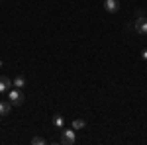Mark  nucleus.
Masks as SVG:
<instances>
[{
	"label": "nucleus",
	"instance_id": "f257e3e1",
	"mask_svg": "<svg viewBox=\"0 0 147 145\" xmlns=\"http://www.w3.org/2000/svg\"><path fill=\"white\" fill-rule=\"evenodd\" d=\"M8 100H10V104L12 106H20V104H24V94L20 92V90H10L8 92Z\"/></svg>",
	"mask_w": 147,
	"mask_h": 145
},
{
	"label": "nucleus",
	"instance_id": "f03ea898",
	"mask_svg": "<svg viewBox=\"0 0 147 145\" xmlns=\"http://www.w3.org/2000/svg\"><path fill=\"white\" fill-rule=\"evenodd\" d=\"M75 141H77V137H75V129H63V134H61V143L75 145Z\"/></svg>",
	"mask_w": 147,
	"mask_h": 145
},
{
	"label": "nucleus",
	"instance_id": "7ed1b4c3",
	"mask_svg": "<svg viewBox=\"0 0 147 145\" xmlns=\"http://www.w3.org/2000/svg\"><path fill=\"white\" fill-rule=\"evenodd\" d=\"M136 32L139 35H147V18H143L139 14V18L136 20Z\"/></svg>",
	"mask_w": 147,
	"mask_h": 145
},
{
	"label": "nucleus",
	"instance_id": "20e7f679",
	"mask_svg": "<svg viewBox=\"0 0 147 145\" xmlns=\"http://www.w3.org/2000/svg\"><path fill=\"white\" fill-rule=\"evenodd\" d=\"M104 8L110 14H116V12L120 10V0H104Z\"/></svg>",
	"mask_w": 147,
	"mask_h": 145
},
{
	"label": "nucleus",
	"instance_id": "39448f33",
	"mask_svg": "<svg viewBox=\"0 0 147 145\" xmlns=\"http://www.w3.org/2000/svg\"><path fill=\"white\" fill-rule=\"evenodd\" d=\"M10 86H14V82H12L8 77L0 75V92H6V90H10Z\"/></svg>",
	"mask_w": 147,
	"mask_h": 145
},
{
	"label": "nucleus",
	"instance_id": "423d86ee",
	"mask_svg": "<svg viewBox=\"0 0 147 145\" xmlns=\"http://www.w3.org/2000/svg\"><path fill=\"white\" fill-rule=\"evenodd\" d=\"M10 110H12V104H10V100H8V102H6V100H2V102H0V118L8 116V114H10Z\"/></svg>",
	"mask_w": 147,
	"mask_h": 145
},
{
	"label": "nucleus",
	"instance_id": "0eeeda50",
	"mask_svg": "<svg viewBox=\"0 0 147 145\" xmlns=\"http://www.w3.org/2000/svg\"><path fill=\"white\" fill-rule=\"evenodd\" d=\"M82 127H86V122L80 120V118H77V120L73 122V129H82Z\"/></svg>",
	"mask_w": 147,
	"mask_h": 145
},
{
	"label": "nucleus",
	"instance_id": "6e6552de",
	"mask_svg": "<svg viewBox=\"0 0 147 145\" xmlns=\"http://www.w3.org/2000/svg\"><path fill=\"white\" fill-rule=\"evenodd\" d=\"M12 82H14V86H16V88H24V86H26V78H24V77L14 78Z\"/></svg>",
	"mask_w": 147,
	"mask_h": 145
},
{
	"label": "nucleus",
	"instance_id": "1a4fd4ad",
	"mask_svg": "<svg viewBox=\"0 0 147 145\" xmlns=\"http://www.w3.org/2000/svg\"><path fill=\"white\" fill-rule=\"evenodd\" d=\"M53 123H55L57 127H63V125H65V118H63V116H59V114H57L55 118H53Z\"/></svg>",
	"mask_w": 147,
	"mask_h": 145
},
{
	"label": "nucleus",
	"instance_id": "9d476101",
	"mask_svg": "<svg viewBox=\"0 0 147 145\" xmlns=\"http://www.w3.org/2000/svg\"><path fill=\"white\" fill-rule=\"evenodd\" d=\"M32 143H34V145H45V139H43V137H37V135H35L34 139H32Z\"/></svg>",
	"mask_w": 147,
	"mask_h": 145
},
{
	"label": "nucleus",
	"instance_id": "9b49d317",
	"mask_svg": "<svg viewBox=\"0 0 147 145\" xmlns=\"http://www.w3.org/2000/svg\"><path fill=\"white\" fill-rule=\"evenodd\" d=\"M141 59H145V61H147V49H143V51H141Z\"/></svg>",
	"mask_w": 147,
	"mask_h": 145
},
{
	"label": "nucleus",
	"instance_id": "f8f14e48",
	"mask_svg": "<svg viewBox=\"0 0 147 145\" xmlns=\"http://www.w3.org/2000/svg\"><path fill=\"white\" fill-rule=\"evenodd\" d=\"M0 67H2V57H0Z\"/></svg>",
	"mask_w": 147,
	"mask_h": 145
}]
</instances>
